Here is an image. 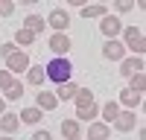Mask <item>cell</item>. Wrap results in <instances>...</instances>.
Instances as JSON below:
<instances>
[{
	"mask_svg": "<svg viewBox=\"0 0 146 140\" xmlns=\"http://www.w3.org/2000/svg\"><path fill=\"white\" fill-rule=\"evenodd\" d=\"M44 76L50 82H56V85H64V82H70V76H73V64L67 58H53V61L44 67Z\"/></svg>",
	"mask_w": 146,
	"mask_h": 140,
	"instance_id": "cell-1",
	"label": "cell"
},
{
	"mask_svg": "<svg viewBox=\"0 0 146 140\" xmlns=\"http://www.w3.org/2000/svg\"><path fill=\"white\" fill-rule=\"evenodd\" d=\"M29 64H32V61H29V55H27V53H21V50H15V53L6 58V70H9L12 76H15V73H27Z\"/></svg>",
	"mask_w": 146,
	"mask_h": 140,
	"instance_id": "cell-2",
	"label": "cell"
},
{
	"mask_svg": "<svg viewBox=\"0 0 146 140\" xmlns=\"http://www.w3.org/2000/svg\"><path fill=\"white\" fill-rule=\"evenodd\" d=\"M47 26H53V32H64L67 35V26H70V15H67V12L64 9H53L50 12V15H47Z\"/></svg>",
	"mask_w": 146,
	"mask_h": 140,
	"instance_id": "cell-3",
	"label": "cell"
},
{
	"mask_svg": "<svg viewBox=\"0 0 146 140\" xmlns=\"http://www.w3.org/2000/svg\"><path fill=\"white\" fill-rule=\"evenodd\" d=\"M100 32L111 41V38H117V35L123 32V20L117 15H105V18H100Z\"/></svg>",
	"mask_w": 146,
	"mask_h": 140,
	"instance_id": "cell-4",
	"label": "cell"
},
{
	"mask_svg": "<svg viewBox=\"0 0 146 140\" xmlns=\"http://www.w3.org/2000/svg\"><path fill=\"white\" fill-rule=\"evenodd\" d=\"M47 47L56 53V58H64V55L70 53V47H73V44H70V38H67L64 32H53V35H50V41H47Z\"/></svg>",
	"mask_w": 146,
	"mask_h": 140,
	"instance_id": "cell-5",
	"label": "cell"
},
{
	"mask_svg": "<svg viewBox=\"0 0 146 140\" xmlns=\"http://www.w3.org/2000/svg\"><path fill=\"white\" fill-rule=\"evenodd\" d=\"M102 55L108 58V61H123V58H126V47H123V41H117V38L105 41V47H102Z\"/></svg>",
	"mask_w": 146,
	"mask_h": 140,
	"instance_id": "cell-6",
	"label": "cell"
},
{
	"mask_svg": "<svg viewBox=\"0 0 146 140\" xmlns=\"http://www.w3.org/2000/svg\"><path fill=\"white\" fill-rule=\"evenodd\" d=\"M143 102V93H135V90H120V99H117V105H123V108L126 111H135L137 108V105Z\"/></svg>",
	"mask_w": 146,
	"mask_h": 140,
	"instance_id": "cell-7",
	"label": "cell"
},
{
	"mask_svg": "<svg viewBox=\"0 0 146 140\" xmlns=\"http://www.w3.org/2000/svg\"><path fill=\"white\" fill-rule=\"evenodd\" d=\"M135 125H137L135 111H120V114H117V120H114V128H117V131H131Z\"/></svg>",
	"mask_w": 146,
	"mask_h": 140,
	"instance_id": "cell-8",
	"label": "cell"
},
{
	"mask_svg": "<svg viewBox=\"0 0 146 140\" xmlns=\"http://www.w3.org/2000/svg\"><path fill=\"white\" fill-rule=\"evenodd\" d=\"M62 137H64V140H76V137H82V123H76L73 117L62 120Z\"/></svg>",
	"mask_w": 146,
	"mask_h": 140,
	"instance_id": "cell-9",
	"label": "cell"
},
{
	"mask_svg": "<svg viewBox=\"0 0 146 140\" xmlns=\"http://www.w3.org/2000/svg\"><path fill=\"white\" fill-rule=\"evenodd\" d=\"M120 73H123L126 79L129 76H135V73H143V58H123V61H120Z\"/></svg>",
	"mask_w": 146,
	"mask_h": 140,
	"instance_id": "cell-10",
	"label": "cell"
},
{
	"mask_svg": "<svg viewBox=\"0 0 146 140\" xmlns=\"http://www.w3.org/2000/svg\"><path fill=\"white\" fill-rule=\"evenodd\" d=\"M58 105V99H56V93H47V90H41V93H35V108L38 111H53Z\"/></svg>",
	"mask_w": 146,
	"mask_h": 140,
	"instance_id": "cell-11",
	"label": "cell"
},
{
	"mask_svg": "<svg viewBox=\"0 0 146 140\" xmlns=\"http://www.w3.org/2000/svg\"><path fill=\"white\" fill-rule=\"evenodd\" d=\"M76 90H79V85L70 79V82H64V85H56V90H53V93H56V99H64V102H67V99L76 96Z\"/></svg>",
	"mask_w": 146,
	"mask_h": 140,
	"instance_id": "cell-12",
	"label": "cell"
},
{
	"mask_svg": "<svg viewBox=\"0 0 146 140\" xmlns=\"http://www.w3.org/2000/svg\"><path fill=\"white\" fill-rule=\"evenodd\" d=\"M79 12H82L85 20H88V18H105L108 15V6L105 3H91V6H79Z\"/></svg>",
	"mask_w": 146,
	"mask_h": 140,
	"instance_id": "cell-13",
	"label": "cell"
},
{
	"mask_svg": "<svg viewBox=\"0 0 146 140\" xmlns=\"http://www.w3.org/2000/svg\"><path fill=\"white\" fill-rule=\"evenodd\" d=\"M27 82L32 88H41L44 82H47V76H44V67L41 64H29V70H27Z\"/></svg>",
	"mask_w": 146,
	"mask_h": 140,
	"instance_id": "cell-14",
	"label": "cell"
},
{
	"mask_svg": "<svg viewBox=\"0 0 146 140\" xmlns=\"http://www.w3.org/2000/svg\"><path fill=\"white\" fill-rule=\"evenodd\" d=\"M111 128L105 123H88V140H108Z\"/></svg>",
	"mask_w": 146,
	"mask_h": 140,
	"instance_id": "cell-15",
	"label": "cell"
},
{
	"mask_svg": "<svg viewBox=\"0 0 146 140\" xmlns=\"http://www.w3.org/2000/svg\"><path fill=\"white\" fill-rule=\"evenodd\" d=\"M73 102H76V111H82V108H91V105H94V90H88V88H79V90H76V96H73Z\"/></svg>",
	"mask_w": 146,
	"mask_h": 140,
	"instance_id": "cell-16",
	"label": "cell"
},
{
	"mask_svg": "<svg viewBox=\"0 0 146 140\" xmlns=\"http://www.w3.org/2000/svg\"><path fill=\"white\" fill-rule=\"evenodd\" d=\"M23 29H29L32 35H41V32L47 29V23H44L41 15H27V20H23Z\"/></svg>",
	"mask_w": 146,
	"mask_h": 140,
	"instance_id": "cell-17",
	"label": "cell"
},
{
	"mask_svg": "<svg viewBox=\"0 0 146 140\" xmlns=\"http://www.w3.org/2000/svg\"><path fill=\"white\" fill-rule=\"evenodd\" d=\"M117 114H120V105H117V99H108V102L102 105V123H105V125H111V123L117 120Z\"/></svg>",
	"mask_w": 146,
	"mask_h": 140,
	"instance_id": "cell-18",
	"label": "cell"
},
{
	"mask_svg": "<svg viewBox=\"0 0 146 140\" xmlns=\"http://www.w3.org/2000/svg\"><path fill=\"white\" fill-rule=\"evenodd\" d=\"M137 38H143V29H140V26H123V47H126V50H129Z\"/></svg>",
	"mask_w": 146,
	"mask_h": 140,
	"instance_id": "cell-19",
	"label": "cell"
},
{
	"mask_svg": "<svg viewBox=\"0 0 146 140\" xmlns=\"http://www.w3.org/2000/svg\"><path fill=\"white\" fill-rule=\"evenodd\" d=\"M18 125H21L18 114H3V117H0V128H3V134H12V131H18Z\"/></svg>",
	"mask_w": 146,
	"mask_h": 140,
	"instance_id": "cell-20",
	"label": "cell"
},
{
	"mask_svg": "<svg viewBox=\"0 0 146 140\" xmlns=\"http://www.w3.org/2000/svg\"><path fill=\"white\" fill-rule=\"evenodd\" d=\"M41 114H44V111H38L35 105H29V108H23V111H21L18 120H21V123H27V125H35V123L41 120Z\"/></svg>",
	"mask_w": 146,
	"mask_h": 140,
	"instance_id": "cell-21",
	"label": "cell"
},
{
	"mask_svg": "<svg viewBox=\"0 0 146 140\" xmlns=\"http://www.w3.org/2000/svg\"><path fill=\"white\" fill-rule=\"evenodd\" d=\"M96 114H100V105H91V108H82V111H76V117H73V120H76V123H94V117Z\"/></svg>",
	"mask_w": 146,
	"mask_h": 140,
	"instance_id": "cell-22",
	"label": "cell"
},
{
	"mask_svg": "<svg viewBox=\"0 0 146 140\" xmlns=\"http://www.w3.org/2000/svg\"><path fill=\"white\" fill-rule=\"evenodd\" d=\"M129 90H135V93H143V90H146V76H143V73H135V76H129Z\"/></svg>",
	"mask_w": 146,
	"mask_h": 140,
	"instance_id": "cell-23",
	"label": "cell"
},
{
	"mask_svg": "<svg viewBox=\"0 0 146 140\" xmlns=\"http://www.w3.org/2000/svg\"><path fill=\"white\" fill-rule=\"evenodd\" d=\"M15 41H18V44H21V47H29V44H32V41H35V35H32V32H29V29H23V26H21V29H18V32H15Z\"/></svg>",
	"mask_w": 146,
	"mask_h": 140,
	"instance_id": "cell-24",
	"label": "cell"
},
{
	"mask_svg": "<svg viewBox=\"0 0 146 140\" xmlns=\"http://www.w3.org/2000/svg\"><path fill=\"white\" fill-rule=\"evenodd\" d=\"M21 96H23V85H21V82H12V88L6 90L3 99H12V102H15V99H21Z\"/></svg>",
	"mask_w": 146,
	"mask_h": 140,
	"instance_id": "cell-25",
	"label": "cell"
},
{
	"mask_svg": "<svg viewBox=\"0 0 146 140\" xmlns=\"http://www.w3.org/2000/svg\"><path fill=\"white\" fill-rule=\"evenodd\" d=\"M12 82H15V76H12L9 70H0V88L9 90V88H12Z\"/></svg>",
	"mask_w": 146,
	"mask_h": 140,
	"instance_id": "cell-26",
	"label": "cell"
},
{
	"mask_svg": "<svg viewBox=\"0 0 146 140\" xmlns=\"http://www.w3.org/2000/svg\"><path fill=\"white\" fill-rule=\"evenodd\" d=\"M15 12V0H0V18H6Z\"/></svg>",
	"mask_w": 146,
	"mask_h": 140,
	"instance_id": "cell-27",
	"label": "cell"
},
{
	"mask_svg": "<svg viewBox=\"0 0 146 140\" xmlns=\"http://www.w3.org/2000/svg\"><path fill=\"white\" fill-rule=\"evenodd\" d=\"M15 50H18V47L12 44V41H6V44H0V55H3V58H9V55L15 53Z\"/></svg>",
	"mask_w": 146,
	"mask_h": 140,
	"instance_id": "cell-28",
	"label": "cell"
},
{
	"mask_svg": "<svg viewBox=\"0 0 146 140\" xmlns=\"http://www.w3.org/2000/svg\"><path fill=\"white\" fill-rule=\"evenodd\" d=\"M114 9H117V12H131V9H135V3H131V0H117Z\"/></svg>",
	"mask_w": 146,
	"mask_h": 140,
	"instance_id": "cell-29",
	"label": "cell"
},
{
	"mask_svg": "<svg viewBox=\"0 0 146 140\" xmlns=\"http://www.w3.org/2000/svg\"><path fill=\"white\" fill-rule=\"evenodd\" d=\"M32 140H53V134L47 131V128H41V131H35V134H32Z\"/></svg>",
	"mask_w": 146,
	"mask_h": 140,
	"instance_id": "cell-30",
	"label": "cell"
},
{
	"mask_svg": "<svg viewBox=\"0 0 146 140\" xmlns=\"http://www.w3.org/2000/svg\"><path fill=\"white\" fill-rule=\"evenodd\" d=\"M3 114H6V99L0 96V117H3Z\"/></svg>",
	"mask_w": 146,
	"mask_h": 140,
	"instance_id": "cell-31",
	"label": "cell"
},
{
	"mask_svg": "<svg viewBox=\"0 0 146 140\" xmlns=\"http://www.w3.org/2000/svg\"><path fill=\"white\" fill-rule=\"evenodd\" d=\"M0 140H15V137H9V134H3V137H0Z\"/></svg>",
	"mask_w": 146,
	"mask_h": 140,
	"instance_id": "cell-32",
	"label": "cell"
},
{
	"mask_svg": "<svg viewBox=\"0 0 146 140\" xmlns=\"http://www.w3.org/2000/svg\"><path fill=\"white\" fill-rule=\"evenodd\" d=\"M76 140H82V137H76Z\"/></svg>",
	"mask_w": 146,
	"mask_h": 140,
	"instance_id": "cell-33",
	"label": "cell"
}]
</instances>
